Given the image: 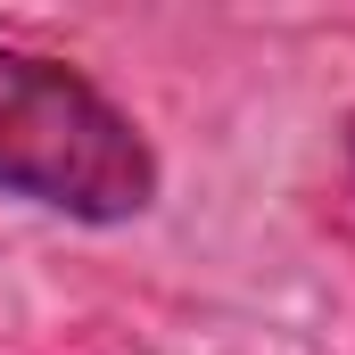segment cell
<instances>
[{
	"label": "cell",
	"instance_id": "obj_1",
	"mask_svg": "<svg viewBox=\"0 0 355 355\" xmlns=\"http://www.w3.org/2000/svg\"><path fill=\"white\" fill-rule=\"evenodd\" d=\"M0 190L75 223H132L157 207V149L67 58L0 42Z\"/></svg>",
	"mask_w": 355,
	"mask_h": 355
},
{
	"label": "cell",
	"instance_id": "obj_2",
	"mask_svg": "<svg viewBox=\"0 0 355 355\" xmlns=\"http://www.w3.org/2000/svg\"><path fill=\"white\" fill-rule=\"evenodd\" d=\"M347 157H355V124H347Z\"/></svg>",
	"mask_w": 355,
	"mask_h": 355
}]
</instances>
